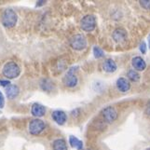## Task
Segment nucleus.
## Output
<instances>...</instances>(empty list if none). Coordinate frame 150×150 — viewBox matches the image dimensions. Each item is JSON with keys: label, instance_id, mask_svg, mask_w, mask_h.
<instances>
[{"label": "nucleus", "instance_id": "obj_15", "mask_svg": "<svg viewBox=\"0 0 150 150\" xmlns=\"http://www.w3.org/2000/svg\"><path fill=\"white\" fill-rule=\"evenodd\" d=\"M53 150H68L66 142L64 139H56L52 144Z\"/></svg>", "mask_w": 150, "mask_h": 150}, {"label": "nucleus", "instance_id": "obj_1", "mask_svg": "<svg viewBox=\"0 0 150 150\" xmlns=\"http://www.w3.org/2000/svg\"><path fill=\"white\" fill-rule=\"evenodd\" d=\"M21 74V69L18 64L14 62H8L3 67V75L8 79H13L18 77Z\"/></svg>", "mask_w": 150, "mask_h": 150}, {"label": "nucleus", "instance_id": "obj_22", "mask_svg": "<svg viewBox=\"0 0 150 150\" xmlns=\"http://www.w3.org/2000/svg\"><path fill=\"white\" fill-rule=\"evenodd\" d=\"M0 85L3 86V87H6V86H9L10 85V81L9 80H0Z\"/></svg>", "mask_w": 150, "mask_h": 150}, {"label": "nucleus", "instance_id": "obj_17", "mask_svg": "<svg viewBox=\"0 0 150 150\" xmlns=\"http://www.w3.org/2000/svg\"><path fill=\"white\" fill-rule=\"evenodd\" d=\"M127 76H128L129 79L133 81V82H137V81H139V79H140V75H139L135 70L129 71L128 74H127Z\"/></svg>", "mask_w": 150, "mask_h": 150}, {"label": "nucleus", "instance_id": "obj_24", "mask_svg": "<svg viewBox=\"0 0 150 150\" xmlns=\"http://www.w3.org/2000/svg\"><path fill=\"white\" fill-rule=\"evenodd\" d=\"M45 4H46V1H44V0H40V1H38V3H37V7L42 6V5H45Z\"/></svg>", "mask_w": 150, "mask_h": 150}, {"label": "nucleus", "instance_id": "obj_18", "mask_svg": "<svg viewBox=\"0 0 150 150\" xmlns=\"http://www.w3.org/2000/svg\"><path fill=\"white\" fill-rule=\"evenodd\" d=\"M93 54H94V57L97 59L102 58V57L105 56V52H103V50L99 47H94L93 48Z\"/></svg>", "mask_w": 150, "mask_h": 150}, {"label": "nucleus", "instance_id": "obj_7", "mask_svg": "<svg viewBox=\"0 0 150 150\" xmlns=\"http://www.w3.org/2000/svg\"><path fill=\"white\" fill-rule=\"evenodd\" d=\"M102 116L105 121L107 123H112L117 118V112L113 106H107L103 109Z\"/></svg>", "mask_w": 150, "mask_h": 150}, {"label": "nucleus", "instance_id": "obj_16", "mask_svg": "<svg viewBox=\"0 0 150 150\" xmlns=\"http://www.w3.org/2000/svg\"><path fill=\"white\" fill-rule=\"evenodd\" d=\"M69 144L72 147H75L77 150H82V148H83V143H82V141H80L79 139H77L75 136L71 135L69 137Z\"/></svg>", "mask_w": 150, "mask_h": 150}, {"label": "nucleus", "instance_id": "obj_20", "mask_svg": "<svg viewBox=\"0 0 150 150\" xmlns=\"http://www.w3.org/2000/svg\"><path fill=\"white\" fill-rule=\"evenodd\" d=\"M5 105V98L1 91H0V108H3Z\"/></svg>", "mask_w": 150, "mask_h": 150}, {"label": "nucleus", "instance_id": "obj_3", "mask_svg": "<svg viewBox=\"0 0 150 150\" xmlns=\"http://www.w3.org/2000/svg\"><path fill=\"white\" fill-rule=\"evenodd\" d=\"M76 68H77V67H71V68L67 71V73L65 74V76H64L63 82H64V84L66 87L74 88V87L76 86L77 82H79V79H77V76L76 75Z\"/></svg>", "mask_w": 150, "mask_h": 150}, {"label": "nucleus", "instance_id": "obj_21", "mask_svg": "<svg viewBox=\"0 0 150 150\" xmlns=\"http://www.w3.org/2000/svg\"><path fill=\"white\" fill-rule=\"evenodd\" d=\"M140 50H141V52L143 54H144V53L146 52V43H144V42L141 43V45H140Z\"/></svg>", "mask_w": 150, "mask_h": 150}, {"label": "nucleus", "instance_id": "obj_4", "mask_svg": "<svg viewBox=\"0 0 150 150\" xmlns=\"http://www.w3.org/2000/svg\"><path fill=\"white\" fill-rule=\"evenodd\" d=\"M70 46L76 50H82L86 48L87 40L86 38L81 34H76L70 39Z\"/></svg>", "mask_w": 150, "mask_h": 150}, {"label": "nucleus", "instance_id": "obj_26", "mask_svg": "<svg viewBox=\"0 0 150 150\" xmlns=\"http://www.w3.org/2000/svg\"><path fill=\"white\" fill-rule=\"evenodd\" d=\"M146 150H150V147H149V148H148V149H146Z\"/></svg>", "mask_w": 150, "mask_h": 150}, {"label": "nucleus", "instance_id": "obj_13", "mask_svg": "<svg viewBox=\"0 0 150 150\" xmlns=\"http://www.w3.org/2000/svg\"><path fill=\"white\" fill-rule=\"evenodd\" d=\"M117 88L120 90V91L126 92L130 90L131 84L126 79H124V77H120V79L117 80Z\"/></svg>", "mask_w": 150, "mask_h": 150}, {"label": "nucleus", "instance_id": "obj_8", "mask_svg": "<svg viewBox=\"0 0 150 150\" xmlns=\"http://www.w3.org/2000/svg\"><path fill=\"white\" fill-rule=\"evenodd\" d=\"M51 117H52L53 120L57 123L59 124V125H64L65 123L66 120H67V117H66V114L62 111V110H55L52 112L51 114Z\"/></svg>", "mask_w": 150, "mask_h": 150}, {"label": "nucleus", "instance_id": "obj_10", "mask_svg": "<svg viewBox=\"0 0 150 150\" xmlns=\"http://www.w3.org/2000/svg\"><path fill=\"white\" fill-rule=\"evenodd\" d=\"M31 113H32V115L37 117H41L45 116L46 114V108L44 105H40V103H34L32 105V109H31Z\"/></svg>", "mask_w": 150, "mask_h": 150}, {"label": "nucleus", "instance_id": "obj_11", "mask_svg": "<svg viewBox=\"0 0 150 150\" xmlns=\"http://www.w3.org/2000/svg\"><path fill=\"white\" fill-rule=\"evenodd\" d=\"M112 35H113L114 40H115L116 42L120 43V42H123V41H125V39L127 38V33L123 28H117L113 32Z\"/></svg>", "mask_w": 150, "mask_h": 150}, {"label": "nucleus", "instance_id": "obj_14", "mask_svg": "<svg viewBox=\"0 0 150 150\" xmlns=\"http://www.w3.org/2000/svg\"><path fill=\"white\" fill-rule=\"evenodd\" d=\"M19 87L16 85H9L6 89V95L8 99H14L19 95Z\"/></svg>", "mask_w": 150, "mask_h": 150}, {"label": "nucleus", "instance_id": "obj_9", "mask_svg": "<svg viewBox=\"0 0 150 150\" xmlns=\"http://www.w3.org/2000/svg\"><path fill=\"white\" fill-rule=\"evenodd\" d=\"M132 64L133 66V68L135 69V71L136 70L137 71H144V69H146V62H144V60L140 56L134 57V58L132 59Z\"/></svg>", "mask_w": 150, "mask_h": 150}, {"label": "nucleus", "instance_id": "obj_19", "mask_svg": "<svg viewBox=\"0 0 150 150\" xmlns=\"http://www.w3.org/2000/svg\"><path fill=\"white\" fill-rule=\"evenodd\" d=\"M140 5L144 9H150V0H141Z\"/></svg>", "mask_w": 150, "mask_h": 150}, {"label": "nucleus", "instance_id": "obj_5", "mask_svg": "<svg viewBox=\"0 0 150 150\" xmlns=\"http://www.w3.org/2000/svg\"><path fill=\"white\" fill-rule=\"evenodd\" d=\"M96 19L93 15H86L80 22V27L85 32H91L95 29Z\"/></svg>", "mask_w": 150, "mask_h": 150}, {"label": "nucleus", "instance_id": "obj_12", "mask_svg": "<svg viewBox=\"0 0 150 150\" xmlns=\"http://www.w3.org/2000/svg\"><path fill=\"white\" fill-rule=\"evenodd\" d=\"M103 69L107 73H114L117 70V64L116 62L112 59H107L103 62Z\"/></svg>", "mask_w": 150, "mask_h": 150}, {"label": "nucleus", "instance_id": "obj_23", "mask_svg": "<svg viewBox=\"0 0 150 150\" xmlns=\"http://www.w3.org/2000/svg\"><path fill=\"white\" fill-rule=\"evenodd\" d=\"M146 113L147 114L148 116H150V102L147 103V105H146Z\"/></svg>", "mask_w": 150, "mask_h": 150}, {"label": "nucleus", "instance_id": "obj_25", "mask_svg": "<svg viewBox=\"0 0 150 150\" xmlns=\"http://www.w3.org/2000/svg\"><path fill=\"white\" fill-rule=\"evenodd\" d=\"M148 43H149V49H150V35H149V37H148Z\"/></svg>", "mask_w": 150, "mask_h": 150}, {"label": "nucleus", "instance_id": "obj_6", "mask_svg": "<svg viewBox=\"0 0 150 150\" xmlns=\"http://www.w3.org/2000/svg\"><path fill=\"white\" fill-rule=\"evenodd\" d=\"M45 129V123L43 120H38V118H35V120H31L29 123V132L32 135H38L44 131Z\"/></svg>", "mask_w": 150, "mask_h": 150}, {"label": "nucleus", "instance_id": "obj_2", "mask_svg": "<svg viewBox=\"0 0 150 150\" xmlns=\"http://www.w3.org/2000/svg\"><path fill=\"white\" fill-rule=\"evenodd\" d=\"M17 14L11 8H7L2 14V24L7 28H12L17 23Z\"/></svg>", "mask_w": 150, "mask_h": 150}]
</instances>
